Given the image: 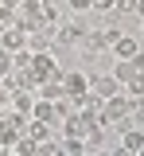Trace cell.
Returning <instances> with one entry per match:
<instances>
[{
	"mask_svg": "<svg viewBox=\"0 0 144 156\" xmlns=\"http://www.w3.org/2000/svg\"><path fill=\"white\" fill-rule=\"evenodd\" d=\"M62 90H66V98H74V94H86L90 90V78L82 74V70H70V74H62Z\"/></svg>",
	"mask_w": 144,
	"mask_h": 156,
	"instance_id": "9",
	"label": "cell"
},
{
	"mask_svg": "<svg viewBox=\"0 0 144 156\" xmlns=\"http://www.w3.org/2000/svg\"><path fill=\"white\" fill-rule=\"evenodd\" d=\"M27 70H31V78H35V82L62 78V66H59V58L51 55V51H35V55H31V62H27Z\"/></svg>",
	"mask_w": 144,
	"mask_h": 156,
	"instance_id": "2",
	"label": "cell"
},
{
	"mask_svg": "<svg viewBox=\"0 0 144 156\" xmlns=\"http://www.w3.org/2000/svg\"><path fill=\"white\" fill-rule=\"evenodd\" d=\"M23 39H27V31H23L20 23H4V31H0V47L4 51H20Z\"/></svg>",
	"mask_w": 144,
	"mask_h": 156,
	"instance_id": "6",
	"label": "cell"
},
{
	"mask_svg": "<svg viewBox=\"0 0 144 156\" xmlns=\"http://www.w3.org/2000/svg\"><path fill=\"white\" fill-rule=\"evenodd\" d=\"M55 35H59V43H66V47H78L82 35H86V27L78 20H70V23H55Z\"/></svg>",
	"mask_w": 144,
	"mask_h": 156,
	"instance_id": "5",
	"label": "cell"
},
{
	"mask_svg": "<svg viewBox=\"0 0 144 156\" xmlns=\"http://www.w3.org/2000/svg\"><path fill=\"white\" fill-rule=\"evenodd\" d=\"M109 51H113L117 58H132V55H140V43H136L132 35H121V31H117V39L109 43Z\"/></svg>",
	"mask_w": 144,
	"mask_h": 156,
	"instance_id": "8",
	"label": "cell"
},
{
	"mask_svg": "<svg viewBox=\"0 0 144 156\" xmlns=\"http://www.w3.org/2000/svg\"><path fill=\"white\" fill-rule=\"evenodd\" d=\"M90 90H94L98 98H109V94H121V82H117L113 74H101V78H94V82H90Z\"/></svg>",
	"mask_w": 144,
	"mask_h": 156,
	"instance_id": "10",
	"label": "cell"
},
{
	"mask_svg": "<svg viewBox=\"0 0 144 156\" xmlns=\"http://www.w3.org/2000/svg\"><path fill=\"white\" fill-rule=\"evenodd\" d=\"M35 94L47 98V101H59V98H66V90H62L59 78H47V82H39V86H35Z\"/></svg>",
	"mask_w": 144,
	"mask_h": 156,
	"instance_id": "11",
	"label": "cell"
},
{
	"mask_svg": "<svg viewBox=\"0 0 144 156\" xmlns=\"http://www.w3.org/2000/svg\"><path fill=\"white\" fill-rule=\"evenodd\" d=\"M8 70H12V51H4V47H0V78L8 74Z\"/></svg>",
	"mask_w": 144,
	"mask_h": 156,
	"instance_id": "14",
	"label": "cell"
},
{
	"mask_svg": "<svg viewBox=\"0 0 144 156\" xmlns=\"http://www.w3.org/2000/svg\"><path fill=\"white\" fill-rule=\"evenodd\" d=\"M121 148H125V152H144V129L132 125L129 117L121 121Z\"/></svg>",
	"mask_w": 144,
	"mask_h": 156,
	"instance_id": "4",
	"label": "cell"
},
{
	"mask_svg": "<svg viewBox=\"0 0 144 156\" xmlns=\"http://www.w3.org/2000/svg\"><path fill=\"white\" fill-rule=\"evenodd\" d=\"M113 39H117V27H94V31L82 35V47L90 51V55H101V51H109Z\"/></svg>",
	"mask_w": 144,
	"mask_h": 156,
	"instance_id": "3",
	"label": "cell"
},
{
	"mask_svg": "<svg viewBox=\"0 0 144 156\" xmlns=\"http://www.w3.org/2000/svg\"><path fill=\"white\" fill-rule=\"evenodd\" d=\"M31 117H39V121H59V113H55V101H47V98H35V105H31Z\"/></svg>",
	"mask_w": 144,
	"mask_h": 156,
	"instance_id": "12",
	"label": "cell"
},
{
	"mask_svg": "<svg viewBox=\"0 0 144 156\" xmlns=\"http://www.w3.org/2000/svg\"><path fill=\"white\" fill-rule=\"evenodd\" d=\"M132 12H136V16L144 20V0H132Z\"/></svg>",
	"mask_w": 144,
	"mask_h": 156,
	"instance_id": "16",
	"label": "cell"
},
{
	"mask_svg": "<svg viewBox=\"0 0 144 156\" xmlns=\"http://www.w3.org/2000/svg\"><path fill=\"white\" fill-rule=\"evenodd\" d=\"M8 101H12V113H20V117H31L35 94H31V90H8Z\"/></svg>",
	"mask_w": 144,
	"mask_h": 156,
	"instance_id": "7",
	"label": "cell"
},
{
	"mask_svg": "<svg viewBox=\"0 0 144 156\" xmlns=\"http://www.w3.org/2000/svg\"><path fill=\"white\" fill-rule=\"evenodd\" d=\"M125 117H129V98H121V94H109V98H101V105H98V125H121Z\"/></svg>",
	"mask_w": 144,
	"mask_h": 156,
	"instance_id": "1",
	"label": "cell"
},
{
	"mask_svg": "<svg viewBox=\"0 0 144 156\" xmlns=\"http://www.w3.org/2000/svg\"><path fill=\"white\" fill-rule=\"evenodd\" d=\"M66 4H70V12H90L94 0H66Z\"/></svg>",
	"mask_w": 144,
	"mask_h": 156,
	"instance_id": "15",
	"label": "cell"
},
{
	"mask_svg": "<svg viewBox=\"0 0 144 156\" xmlns=\"http://www.w3.org/2000/svg\"><path fill=\"white\" fill-rule=\"evenodd\" d=\"M121 94H129V98H140V94H144V70H136V74L125 82V86H121Z\"/></svg>",
	"mask_w": 144,
	"mask_h": 156,
	"instance_id": "13",
	"label": "cell"
}]
</instances>
